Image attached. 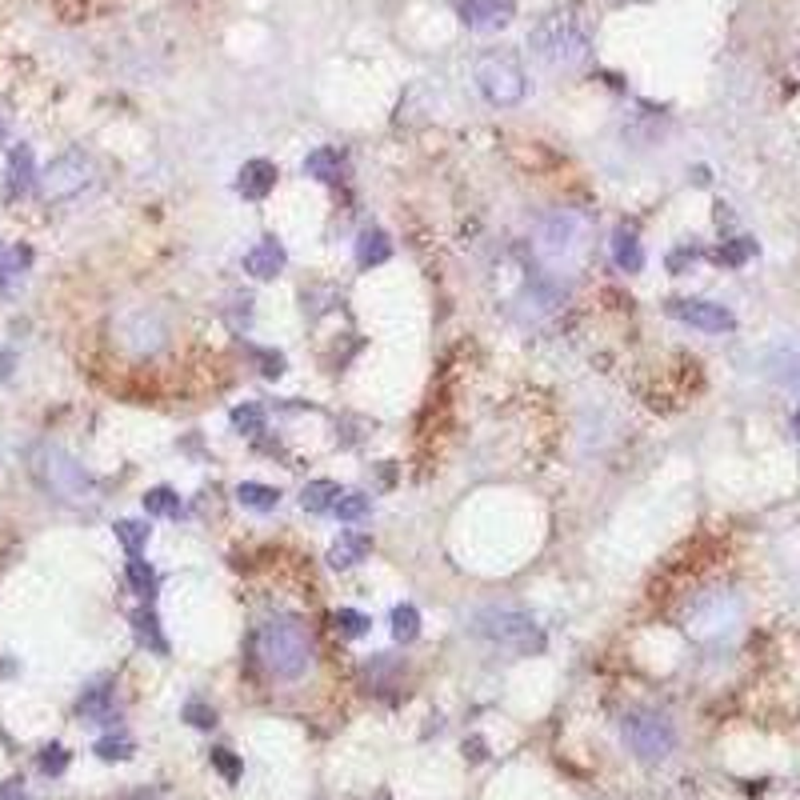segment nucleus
Wrapping results in <instances>:
<instances>
[{"mask_svg": "<svg viewBox=\"0 0 800 800\" xmlns=\"http://www.w3.org/2000/svg\"><path fill=\"white\" fill-rule=\"evenodd\" d=\"M529 45L548 68H581L592 53V32L576 8H556L529 32Z\"/></svg>", "mask_w": 800, "mask_h": 800, "instance_id": "f257e3e1", "label": "nucleus"}, {"mask_svg": "<svg viewBox=\"0 0 800 800\" xmlns=\"http://www.w3.org/2000/svg\"><path fill=\"white\" fill-rule=\"evenodd\" d=\"M589 253V220L572 209H553L537 228V256L553 272H576Z\"/></svg>", "mask_w": 800, "mask_h": 800, "instance_id": "f03ea898", "label": "nucleus"}, {"mask_svg": "<svg viewBox=\"0 0 800 800\" xmlns=\"http://www.w3.org/2000/svg\"><path fill=\"white\" fill-rule=\"evenodd\" d=\"M469 629L477 636H485L488 644H501V649L516 652V657H537L545 652V632L532 621L529 613L509 605H485L469 616Z\"/></svg>", "mask_w": 800, "mask_h": 800, "instance_id": "7ed1b4c3", "label": "nucleus"}, {"mask_svg": "<svg viewBox=\"0 0 800 800\" xmlns=\"http://www.w3.org/2000/svg\"><path fill=\"white\" fill-rule=\"evenodd\" d=\"M256 644H261L269 673L280 676V681H300L308 673V665H313V641H308L305 624L292 621V616L269 621L256 636Z\"/></svg>", "mask_w": 800, "mask_h": 800, "instance_id": "20e7f679", "label": "nucleus"}, {"mask_svg": "<svg viewBox=\"0 0 800 800\" xmlns=\"http://www.w3.org/2000/svg\"><path fill=\"white\" fill-rule=\"evenodd\" d=\"M477 89L488 105L512 108V105H520L524 92H529V76H524L520 60L512 53H488L477 65Z\"/></svg>", "mask_w": 800, "mask_h": 800, "instance_id": "39448f33", "label": "nucleus"}, {"mask_svg": "<svg viewBox=\"0 0 800 800\" xmlns=\"http://www.w3.org/2000/svg\"><path fill=\"white\" fill-rule=\"evenodd\" d=\"M37 477L60 501L81 504L92 496V480H89V472H84V464H76L65 449H56V444H40L37 449Z\"/></svg>", "mask_w": 800, "mask_h": 800, "instance_id": "423d86ee", "label": "nucleus"}, {"mask_svg": "<svg viewBox=\"0 0 800 800\" xmlns=\"http://www.w3.org/2000/svg\"><path fill=\"white\" fill-rule=\"evenodd\" d=\"M621 736L629 744V753L641 756V761H665L676 748V728L660 712H629L621 720Z\"/></svg>", "mask_w": 800, "mask_h": 800, "instance_id": "0eeeda50", "label": "nucleus"}, {"mask_svg": "<svg viewBox=\"0 0 800 800\" xmlns=\"http://www.w3.org/2000/svg\"><path fill=\"white\" fill-rule=\"evenodd\" d=\"M89 180H92L89 157H84V152H65V157H56L53 165L40 172L37 185H40V193H45V201H73Z\"/></svg>", "mask_w": 800, "mask_h": 800, "instance_id": "6e6552de", "label": "nucleus"}, {"mask_svg": "<svg viewBox=\"0 0 800 800\" xmlns=\"http://www.w3.org/2000/svg\"><path fill=\"white\" fill-rule=\"evenodd\" d=\"M668 316H676L681 324H688V329H701V332H733L736 329V316L728 313L725 305H717V300H668Z\"/></svg>", "mask_w": 800, "mask_h": 800, "instance_id": "1a4fd4ad", "label": "nucleus"}, {"mask_svg": "<svg viewBox=\"0 0 800 800\" xmlns=\"http://www.w3.org/2000/svg\"><path fill=\"white\" fill-rule=\"evenodd\" d=\"M736 624V600L725 597V592H712V597L696 600L692 613H688V629L696 636H709V632H725Z\"/></svg>", "mask_w": 800, "mask_h": 800, "instance_id": "9d476101", "label": "nucleus"}, {"mask_svg": "<svg viewBox=\"0 0 800 800\" xmlns=\"http://www.w3.org/2000/svg\"><path fill=\"white\" fill-rule=\"evenodd\" d=\"M460 24L472 32H496L512 21L516 4L512 0H460Z\"/></svg>", "mask_w": 800, "mask_h": 800, "instance_id": "9b49d317", "label": "nucleus"}, {"mask_svg": "<svg viewBox=\"0 0 800 800\" xmlns=\"http://www.w3.org/2000/svg\"><path fill=\"white\" fill-rule=\"evenodd\" d=\"M37 185V160H32L29 144H16L8 152V168H4V201H21L29 188Z\"/></svg>", "mask_w": 800, "mask_h": 800, "instance_id": "f8f14e48", "label": "nucleus"}, {"mask_svg": "<svg viewBox=\"0 0 800 800\" xmlns=\"http://www.w3.org/2000/svg\"><path fill=\"white\" fill-rule=\"evenodd\" d=\"M285 261H288L285 245H280L277 237H264L261 245L245 253V272H248V277H256V280H272L280 269H285Z\"/></svg>", "mask_w": 800, "mask_h": 800, "instance_id": "ddd939ff", "label": "nucleus"}, {"mask_svg": "<svg viewBox=\"0 0 800 800\" xmlns=\"http://www.w3.org/2000/svg\"><path fill=\"white\" fill-rule=\"evenodd\" d=\"M277 185V165L272 160H245L237 172V193L245 201H264Z\"/></svg>", "mask_w": 800, "mask_h": 800, "instance_id": "4468645a", "label": "nucleus"}, {"mask_svg": "<svg viewBox=\"0 0 800 800\" xmlns=\"http://www.w3.org/2000/svg\"><path fill=\"white\" fill-rule=\"evenodd\" d=\"M769 376L780 381L785 389L800 392V344H780L769 352Z\"/></svg>", "mask_w": 800, "mask_h": 800, "instance_id": "2eb2a0df", "label": "nucleus"}, {"mask_svg": "<svg viewBox=\"0 0 800 800\" xmlns=\"http://www.w3.org/2000/svg\"><path fill=\"white\" fill-rule=\"evenodd\" d=\"M392 256V240L384 237L381 228H365L357 237V264L360 269H376V264H384Z\"/></svg>", "mask_w": 800, "mask_h": 800, "instance_id": "dca6fc26", "label": "nucleus"}, {"mask_svg": "<svg viewBox=\"0 0 800 800\" xmlns=\"http://www.w3.org/2000/svg\"><path fill=\"white\" fill-rule=\"evenodd\" d=\"M368 548H373L368 537H360V532H340V540L329 548V564L332 569H352V564H360L368 556Z\"/></svg>", "mask_w": 800, "mask_h": 800, "instance_id": "f3484780", "label": "nucleus"}, {"mask_svg": "<svg viewBox=\"0 0 800 800\" xmlns=\"http://www.w3.org/2000/svg\"><path fill=\"white\" fill-rule=\"evenodd\" d=\"M613 261H616V269H624V272H641L644 269V248H641V240H636L632 228H616L613 232Z\"/></svg>", "mask_w": 800, "mask_h": 800, "instance_id": "a211bd4d", "label": "nucleus"}, {"mask_svg": "<svg viewBox=\"0 0 800 800\" xmlns=\"http://www.w3.org/2000/svg\"><path fill=\"white\" fill-rule=\"evenodd\" d=\"M76 712H81L84 720H92V725H105V720H113V692H108L105 684H92L89 692L76 701Z\"/></svg>", "mask_w": 800, "mask_h": 800, "instance_id": "6ab92c4d", "label": "nucleus"}, {"mask_svg": "<svg viewBox=\"0 0 800 800\" xmlns=\"http://www.w3.org/2000/svg\"><path fill=\"white\" fill-rule=\"evenodd\" d=\"M337 501H340V485H337V480H308L305 493H300V504H305L308 512H329Z\"/></svg>", "mask_w": 800, "mask_h": 800, "instance_id": "aec40b11", "label": "nucleus"}, {"mask_svg": "<svg viewBox=\"0 0 800 800\" xmlns=\"http://www.w3.org/2000/svg\"><path fill=\"white\" fill-rule=\"evenodd\" d=\"M29 261H32L29 248H8L4 240H0V297L16 285V277L29 269Z\"/></svg>", "mask_w": 800, "mask_h": 800, "instance_id": "412c9836", "label": "nucleus"}, {"mask_svg": "<svg viewBox=\"0 0 800 800\" xmlns=\"http://www.w3.org/2000/svg\"><path fill=\"white\" fill-rule=\"evenodd\" d=\"M237 501L245 504V509H253V512H272L280 504V493H277V488H269V485H256V480H245V485L237 488Z\"/></svg>", "mask_w": 800, "mask_h": 800, "instance_id": "4be33fe9", "label": "nucleus"}, {"mask_svg": "<svg viewBox=\"0 0 800 800\" xmlns=\"http://www.w3.org/2000/svg\"><path fill=\"white\" fill-rule=\"evenodd\" d=\"M133 632H136V641H141V649L168 652L165 636H160V621H157V613H152V608H141V613L133 616Z\"/></svg>", "mask_w": 800, "mask_h": 800, "instance_id": "5701e85b", "label": "nucleus"}, {"mask_svg": "<svg viewBox=\"0 0 800 800\" xmlns=\"http://www.w3.org/2000/svg\"><path fill=\"white\" fill-rule=\"evenodd\" d=\"M305 176H313V180H337L340 176V152L337 149H313L305 157Z\"/></svg>", "mask_w": 800, "mask_h": 800, "instance_id": "b1692460", "label": "nucleus"}, {"mask_svg": "<svg viewBox=\"0 0 800 800\" xmlns=\"http://www.w3.org/2000/svg\"><path fill=\"white\" fill-rule=\"evenodd\" d=\"M392 636H397L400 644H409V641H417V636H420V613L412 605L392 608Z\"/></svg>", "mask_w": 800, "mask_h": 800, "instance_id": "393cba45", "label": "nucleus"}, {"mask_svg": "<svg viewBox=\"0 0 800 800\" xmlns=\"http://www.w3.org/2000/svg\"><path fill=\"white\" fill-rule=\"evenodd\" d=\"M116 540L125 545L128 556H141V548L149 545V524H141V520H116Z\"/></svg>", "mask_w": 800, "mask_h": 800, "instance_id": "a878e982", "label": "nucleus"}, {"mask_svg": "<svg viewBox=\"0 0 800 800\" xmlns=\"http://www.w3.org/2000/svg\"><path fill=\"white\" fill-rule=\"evenodd\" d=\"M144 512L149 516H180V496L172 488H149L144 493Z\"/></svg>", "mask_w": 800, "mask_h": 800, "instance_id": "bb28decb", "label": "nucleus"}, {"mask_svg": "<svg viewBox=\"0 0 800 800\" xmlns=\"http://www.w3.org/2000/svg\"><path fill=\"white\" fill-rule=\"evenodd\" d=\"M125 576H128V584H133L136 592H144V597H149V592L157 589V572H152V564H149V561H141V556H128Z\"/></svg>", "mask_w": 800, "mask_h": 800, "instance_id": "cd10ccee", "label": "nucleus"}, {"mask_svg": "<svg viewBox=\"0 0 800 800\" xmlns=\"http://www.w3.org/2000/svg\"><path fill=\"white\" fill-rule=\"evenodd\" d=\"M232 425H237V433L256 436L264 428V412L256 409V404H237V409H232Z\"/></svg>", "mask_w": 800, "mask_h": 800, "instance_id": "c85d7f7f", "label": "nucleus"}, {"mask_svg": "<svg viewBox=\"0 0 800 800\" xmlns=\"http://www.w3.org/2000/svg\"><path fill=\"white\" fill-rule=\"evenodd\" d=\"M332 512H337L340 520H348V524L360 520V516L368 512V496L365 493H340V501L332 504Z\"/></svg>", "mask_w": 800, "mask_h": 800, "instance_id": "c756f323", "label": "nucleus"}, {"mask_svg": "<svg viewBox=\"0 0 800 800\" xmlns=\"http://www.w3.org/2000/svg\"><path fill=\"white\" fill-rule=\"evenodd\" d=\"M136 748L128 736H105V741H97V756L100 761H128Z\"/></svg>", "mask_w": 800, "mask_h": 800, "instance_id": "7c9ffc66", "label": "nucleus"}, {"mask_svg": "<svg viewBox=\"0 0 800 800\" xmlns=\"http://www.w3.org/2000/svg\"><path fill=\"white\" fill-rule=\"evenodd\" d=\"M368 616L365 613H357V608H340L337 613V629H340V636H365L368 632Z\"/></svg>", "mask_w": 800, "mask_h": 800, "instance_id": "2f4dec72", "label": "nucleus"}, {"mask_svg": "<svg viewBox=\"0 0 800 800\" xmlns=\"http://www.w3.org/2000/svg\"><path fill=\"white\" fill-rule=\"evenodd\" d=\"M753 253H756V245H753L748 237H741V240H728V245L717 253V261H720V264H744Z\"/></svg>", "mask_w": 800, "mask_h": 800, "instance_id": "473e14b6", "label": "nucleus"}, {"mask_svg": "<svg viewBox=\"0 0 800 800\" xmlns=\"http://www.w3.org/2000/svg\"><path fill=\"white\" fill-rule=\"evenodd\" d=\"M37 764H40V772H45V777H60V772L68 769V753L60 744H48L45 753H40Z\"/></svg>", "mask_w": 800, "mask_h": 800, "instance_id": "72a5a7b5", "label": "nucleus"}, {"mask_svg": "<svg viewBox=\"0 0 800 800\" xmlns=\"http://www.w3.org/2000/svg\"><path fill=\"white\" fill-rule=\"evenodd\" d=\"M185 720H188V725H196V728H212V725H217V712H212L209 704H201V701H188L185 704Z\"/></svg>", "mask_w": 800, "mask_h": 800, "instance_id": "f704fd0d", "label": "nucleus"}, {"mask_svg": "<svg viewBox=\"0 0 800 800\" xmlns=\"http://www.w3.org/2000/svg\"><path fill=\"white\" fill-rule=\"evenodd\" d=\"M212 764H217L228 780H240V761L228 753V748H212Z\"/></svg>", "mask_w": 800, "mask_h": 800, "instance_id": "c9c22d12", "label": "nucleus"}, {"mask_svg": "<svg viewBox=\"0 0 800 800\" xmlns=\"http://www.w3.org/2000/svg\"><path fill=\"white\" fill-rule=\"evenodd\" d=\"M256 357H261V365H264L261 368L264 376H280V373H285V357H272V352H256Z\"/></svg>", "mask_w": 800, "mask_h": 800, "instance_id": "e433bc0d", "label": "nucleus"}, {"mask_svg": "<svg viewBox=\"0 0 800 800\" xmlns=\"http://www.w3.org/2000/svg\"><path fill=\"white\" fill-rule=\"evenodd\" d=\"M0 800H24L21 780H8V785H0Z\"/></svg>", "mask_w": 800, "mask_h": 800, "instance_id": "4c0bfd02", "label": "nucleus"}, {"mask_svg": "<svg viewBox=\"0 0 800 800\" xmlns=\"http://www.w3.org/2000/svg\"><path fill=\"white\" fill-rule=\"evenodd\" d=\"M13 352H0V381H8V376H13Z\"/></svg>", "mask_w": 800, "mask_h": 800, "instance_id": "58836bf2", "label": "nucleus"}, {"mask_svg": "<svg viewBox=\"0 0 800 800\" xmlns=\"http://www.w3.org/2000/svg\"><path fill=\"white\" fill-rule=\"evenodd\" d=\"M793 433H796V436H800V409H796V412H793Z\"/></svg>", "mask_w": 800, "mask_h": 800, "instance_id": "ea45409f", "label": "nucleus"}, {"mask_svg": "<svg viewBox=\"0 0 800 800\" xmlns=\"http://www.w3.org/2000/svg\"><path fill=\"white\" fill-rule=\"evenodd\" d=\"M0 141H4V125H0Z\"/></svg>", "mask_w": 800, "mask_h": 800, "instance_id": "a19ab883", "label": "nucleus"}]
</instances>
